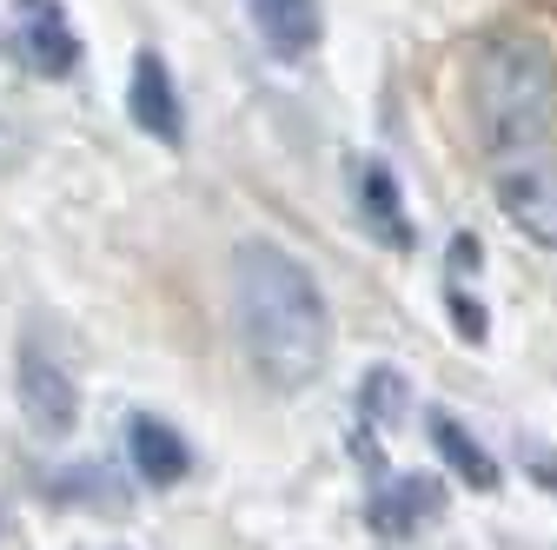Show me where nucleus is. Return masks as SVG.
<instances>
[{
    "label": "nucleus",
    "instance_id": "nucleus-1",
    "mask_svg": "<svg viewBox=\"0 0 557 550\" xmlns=\"http://www.w3.org/2000/svg\"><path fill=\"white\" fill-rule=\"evenodd\" d=\"M233 299H239V338L272 391H299L325 372L332 352V312L319 279L272 239H246L233 252Z\"/></svg>",
    "mask_w": 557,
    "mask_h": 550
},
{
    "label": "nucleus",
    "instance_id": "nucleus-2",
    "mask_svg": "<svg viewBox=\"0 0 557 550\" xmlns=\"http://www.w3.org/2000/svg\"><path fill=\"white\" fill-rule=\"evenodd\" d=\"M557 120V53L531 34H498L471 60V126L492 153H531Z\"/></svg>",
    "mask_w": 557,
    "mask_h": 550
},
{
    "label": "nucleus",
    "instance_id": "nucleus-3",
    "mask_svg": "<svg viewBox=\"0 0 557 550\" xmlns=\"http://www.w3.org/2000/svg\"><path fill=\"white\" fill-rule=\"evenodd\" d=\"M498 205H505V220H511L524 239H537V246L557 252V153H524V160H511V166L498 173Z\"/></svg>",
    "mask_w": 557,
    "mask_h": 550
},
{
    "label": "nucleus",
    "instance_id": "nucleus-4",
    "mask_svg": "<svg viewBox=\"0 0 557 550\" xmlns=\"http://www.w3.org/2000/svg\"><path fill=\"white\" fill-rule=\"evenodd\" d=\"M21 411H27V425L40 438H66L81 418V398H74V378H66L47 352H21Z\"/></svg>",
    "mask_w": 557,
    "mask_h": 550
},
{
    "label": "nucleus",
    "instance_id": "nucleus-5",
    "mask_svg": "<svg viewBox=\"0 0 557 550\" xmlns=\"http://www.w3.org/2000/svg\"><path fill=\"white\" fill-rule=\"evenodd\" d=\"M14 21H21V60L34 66V74H47V80H66V74L81 66V34L66 27L60 0H21V8H14Z\"/></svg>",
    "mask_w": 557,
    "mask_h": 550
},
{
    "label": "nucleus",
    "instance_id": "nucleus-6",
    "mask_svg": "<svg viewBox=\"0 0 557 550\" xmlns=\"http://www.w3.org/2000/svg\"><path fill=\"white\" fill-rule=\"evenodd\" d=\"M126 107H133V126H139V133H153L160 147H180V140H186V120H180L173 74H166V60H160L153 47H139V60H133Z\"/></svg>",
    "mask_w": 557,
    "mask_h": 550
},
{
    "label": "nucleus",
    "instance_id": "nucleus-7",
    "mask_svg": "<svg viewBox=\"0 0 557 550\" xmlns=\"http://www.w3.org/2000/svg\"><path fill=\"white\" fill-rule=\"evenodd\" d=\"M438 511H445V485H438V477H418V471H405V477L385 471L372 504H366V517H372L379 537H411L418 524H432Z\"/></svg>",
    "mask_w": 557,
    "mask_h": 550
},
{
    "label": "nucleus",
    "instance_id": "nucleus-8",
    "mask_svg": "<svg viewBox=\"0 0 557 550\" xmlns=\"http://www.w3.org/2000/svg\"><path fill=\"white\" fill-rule=\"evenodd\" d=\"M352 192H359V226H366L385 252H411V246H418V233H411V220H405V199H398V179H392L385 160H359V166H352Z\"/></svg>",
    "mask_w": 557,
    "mask_h": 550
},
{
    "label": "nucleus",
    "instance_id": "nucleus-9",
    "mask_svg": "<svg viewBox=\"0 0 557 550\" xmlns=\"http://www.w3.org/2000/svg\"><path fill=\"white\" fill-rule=\"evenodd\" d=\"M126 451H133V471L147 477V485H160V491H173L180 477L193 471V451H186V438H180L166 418H147V411H139V418L126 425Z\"/></svg>",
    "mask_w": 557,
    "mask_h": 550
},
{
    "label": "nucleus",
    "instance_id": "nucleus-10",
    "mask_svg": "<svg viewBox=\"0 0 557 550\" xmlns=\"http://www.w3.org/2000/svg\"><path fill=\"white\" fill-rule=\"evenodd\" d=\"M246 14L259 27V40L278 53V60H299L319 47L325 21H319V0H246Z\"/></svg>",
    "mask_w": 557,
    "mask_h": 550
},
{
    "label": "nucleus",
    "instance_id": "nucleus-11",
    "mask_svg": "<svg viewBox=\"0 0 557 550\" xmlns=\"http://www.w3.org/2000/svg\"><path fill=\"white\" fill-rule=\"evenodd\" d=\"M432 445H438V458H445V464H451V471L465 477L471 491H498V485H505L498 458L484 451V445H478V438H471V432H465V425L451 418V411H432Z\"/></svg>",
    "mask_w": 557,
    "mask_h": 550
},
{
    "label": "nucleus",
    "instance_id": "nucleus-12",
    "mask_svg": "<svg viewBox=\"0 0 557 550\" xmlns=\"http://www.w3.org/2000/svg\"><path fill=\"white\" fill-rule=\"evenodd\" d=\"M385 418H405V385H398V372H372V378H366V411H359V432H392Z\"/></svg>",
    "mask_w": 557,
    "mask_h": 550
},
{
    "label": "nucleus",
    "instance_id": "nucleus-13",
    "mask_svg": "<svg viewBox=\"0 0 557 550\" xmlns=\"http://www.w3.org/2000/svg\"><path fill=\"white\" fill-rule=\"evenodd\" d=\"M445 305H451V332L465 338V346H484V332H492V325H484V305H478V299H465L458 286H451V299H445Z\"/></svg>",
    "mask_w": 557,
    "mask_h": 550
},
{
    "label": "nucleus",
    "instance_id": "nucleus-14",
    "mask_svg": "<svg viewBox=\"0 0 557 550\" xmlns=\"http://www.w3.org/2000/svg\"><path fill=\"white\" fill-rule=\"evenodd\" d=\"M478 259H484L478 233H458V239H451V265H458V272H478Z\"/></svg>",
    "mask_w": 557,
    "mask_h": 550
},
{
    "label": "nucleus",
    "instance_id": "nucleus-15",
    "mask_svg": "<svg viewBox=\"0 0 557 550\" xmlns=\"http://www.w3.org/2000/svg\"><path fill=\"white\" fill-rule=\"evenodd\" d=\"M537 485H544V491H557V471H544V464H537Z\"/></svg>",
    "mask_w": 557,
    "mask_h": 550
}]
</instances>
